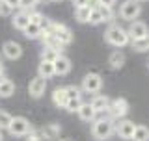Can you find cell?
<instances>
[{
	"mask_svg": "<svg viewBox=\"0 0 149 141\" xmlns=\"http://www.w3.org/2000/svg\"><path fill=\"white\" fill-rule=\"evenodd\" d=\"M104 39L106 43H110L112 46H125L130 43V35L125 28H121L119 24H110L108 30L104 32Z\"/></svg>",
	"mask_w": 149,
	"mask_h": 141,
	"instance_id": "cell-1",
	"label": "cell"
},
{
	"mask_svg": "<svg viewBox=\"0 0 149 141\" xmlns=\"http://www.w3.org/2000/svg\"><path fill=\"white\" fill-rule=\"evenodd\" d=\"M116 132V123L114 119H101V121H95L91 126V135L95 138L97 141H104V139H110V135Z\"/></svg>",
	"mask_w": 149,
	"mask_h": 141,
	"instance_id": "cell-2",
	"label": "cell"
},
{
	"mask_svg": "<svg viewBox=\"0 0 149 141\" xmlns=\"http://www.w3.org/2000/svg\"><path fill=\"white\" fill-rule=\"evenodd\" d=\"M140 13H142V4L138 0H125L119 8V17L129 22H134L140 17Z\"/></svg>",
	"mask_w": 149,
	"mask_h": 141,
	"instance_id": "cell-3",
	"label": "cell"
},
{
	"mask_svg": "<svg viewBox=\"0 0 149 141\" xmlns=\"http://www.w3.org/2000/svg\"><path fill=\"white\" fill-rule=\"evenodd\" d=\"M45 30H50V32H52L54 37H56V39H58L63 46L69 45V43L73 41V32L69 30L65 24H62V22H52V21H50L49 28H45Z\"/></svg>",
	"mask_w": 149,
	"mask_h": 141,
	"instance_id": "cell-4",
	"label": "cell"
},
{
	"mask_svg": "<svg viewBox=\"0 0 149 141\" xmlns=\"http://www.w3.org/2000/svg\"><path fill=\"white\" fill-rule=\"evenodd\" d=\"M30 130H32V124H30V121H28L26 117H13L8 132L11 135H19V138H21V135H26Z\"/></svg>",
	"mask_w": 149,
	"mask_h": 141,
	"instance_id": "cell-5",
	"label": "cell"
},
{
	"mask_svg": "<svg viewBox=\"0 0 149 141\" xmlns=\"http://www.w3.org/2000/svg\"><path fill=\"white\" fill-rule=\"evenodd\" d=\"M108 111H110L112 119H123V117L129 113V102L125 100V98L118 97V98H114V100L110 102Z\"/></svg>",
	"mask_w": 149,
	"mask_h": 141,
	"instance_id": "cell-6",
	"label": "cell"
},
{
	"mask_svg": "<svg viewBox=\"0 0 149 141\" xmlns=\"http://www.w3.org/2000/svg\"><path fill=\"white\" fill-rule=\"evenodd\" d=\"M102 87V78L97 73H90L82 78V91L86 93H99Z\"/></svg>",
	"mask_w": 149,
	"mask_h": 141,
	"instance_id": "cell-7",
	"label": "cell"
},
{
	"mask_svg": "<svg viewBox=\"0 0 149 141\" xmlns=\"http://www.w3.org/2000/svg\"><path fill=\"white\" fill-rule=\"evenodd\" d=\"M129 35H130V41H134V39H143V37H147L149 35V28L146 22H142V21H134V22H130V26H129Z\"/></svg>",
	"mask_w": 149,
	"mask_h": 141,
	"instance_id": "cell-8",
	"label": "cell"
},
{
	"mask_svg": "<svg viewBox=\"0 0 149 141\" xmlns=\"http://www.w3.org/2000/svg\"><path fill=\"white\" fill-rule=\"evenodd\" d=\"M134 128H136V124H134L132 121H129V119H119V123L116 124V134H118L121 139H132Z\"/></svg>",
	"mask_w": 149,
	"mask_h": 141,
	"instance_id": "cell-9",
	"label": "cell"
},
{
	"mask_svg": "<svg viewBox=\"0 0 149 141\" xmlns=\"http://www.w3.org/2000/svg\"><path fill=\"white\" fill-rule=\"evenodd\" d=\"M45 89H47V80L41 78V76H36L34 80H30V84H28V93H30V97H34V98H41L45 95Z\"/></svg>",
	"mask_w": 149,
	"mask_h": 141,
	"instance_id": "cell-10",
	"label": "cell"
},
{
	"mask_svg": "<svg viewBox=\"0 0 149 141\" xmlns=\"http://www.w3.org/2000/svg\"><path fill=\"white\" fill-rule=\"evenodd\" d=\"M2 52L8 59H19L22 56V46L17 41H6L2 46Z\"/></svg>",
	"mask_w": 149,
	"mask_h": 141,
	"instance_id": "cell-11",
	"label": "cell"
},
{
	"mask_svg": "<svg viewBox=\"0 0 149 141\" xmlns=\"http://www.w3.org/2000/svg\"><path fill=\"white\" fill-rule=\"evenodd\" d=\"M71 70V59L67 58V56H60L58 59L54 62V73L58 74V76H65V74Z\"/></svg>",
	"mask_w": 149,
	"mask_h": 141,
	"instance_id": "cell-12",
	"label": "cell"
},
{
	"mask_svg": "<svg viewBox=\"0 0 149 141\" xmlns=\"http://www.w3.org/2000/svg\"><path fill=\"white\" fill-rule=\"evenodd\" d=\"M62 56V50L58 48H52V46H43L41 50V62H49V63H54L56 59Z\"/></svg>",
	"mask_w": 149,
	"mask_h": 141,
	"instance_id": "cell-13",
	"label": "cell"
},
{
	"mask_svg": "<svg viewBox=\"0 0 149 141\" xmlns=\"http://www.w3.org/2000/svg\"><path fill=\"white\" fill-rule=\"evenodd\" d=\"M110 102H112V98H108L106 95H95L90 104L93 106V110H95V111H102V110H108Z\"/></svg>",
	"mask_w": 149,
	"mask_h": 141,
	"instance_id": "cell-14",
	"label": "cell"
},
{
	"mask_svg": "<svg viewBox=\"0 0 149 141\" xmlns=\"http://www.w3.org/2000/svg\"><path fill=\"white\" fill-rule=\"evenodd\" d=\"M77 113H78V117H80L82 121L91 123V121H95V113H97V111L93 110V106L88 102V104H82V106H80V110H78Z\"/></svg>",
	"mask_w": 149,
	"mask_h": 141,
	"instance_id": "cell-15",
	"label": "cell"
},
{
	"mask_svg": "<svg viewBox=\"0 0 149 141\" xmlns=\"http://www.w3.org/2000/svg\"><path fill=\"white\" fill-rule=\"evenodd\" d=\"M60 132H62V126L58 123H50L41 130V135H43V139H56L60 135Z\"/></svg>",
	"mask_w": 149,
	"mask_h": 141,
	"instance_id": "cell-16",
	"label": "cell"
},
{
	"mask_svg": "<svg viewBox=\"0 0 149 141\" xmlns=\"http://www.w3.org/2000/svg\"><path fill=\"white\" fill-rule=\"evenodd\" d=\"M11 24L15 26L17 30L24 32V28L30 24V17H28V13H26V11H21V13H17V15L11 19Z\"/></svg>",
	"mask_w": 149,
	"mask_h": 141,
	"instance_id": "cell-17",
	"label": "cell"
},
{
	"mask_svg": "<svg viewBox=\"0 0 149 141\" xmlns=\"http://www.w3.org/2000/svg\"><path fill=\"white\" fill-rule=\"evenodd\" d=\"M52 102H54V106H58V108H65V104H67V93H65V87H56L54 89Z\"/></svg>",
	"mask_w": 149,
	"mask_h": 141,
	"instance_id": "cell-18",
	"label": "cell"
},
{
	"mask_svg": "<svg viewBox=\"0 0 149 141\" xmlns=\"http://www.w3.org/2000/svg\"><path fill=\"white\" fill-rule=\"evenodd\" d=\"M54 63H49V62H41L39 63V67H37V76H41V78H52L54 76Z\"/></svg>",
	"mask_w": 149,
	"mask_h": 141,
	"instance_id": "cell-19",
	"label": "cell"
},
{
	"mask_svg": "<svg viewBox=\"0 0 149 141\" xmlns=\"http://www.w3.org/2000/svg\"><path fill=\"white\" fill-rule=\"evenodd\" d=\"M108 63H110L112 69H121L125 65V54L121 52V50H114L108 58Z\"/></svg>",
	"mask_w": 149,
	"mask_h": 141,
	"instance_id": "cell-20",
	"label": "cell"
},
{
	"mask_svg": "<svg viewBox=\"0 0 149 141\" xmlns=\"http://www.w3.org/2000/svg\"><path fill=\"white\" fill-rule=\"evenodd\" d=\"M28 39H39L41 34H43V30H41V26L39 24H34V22H30L26 28H24V32H22Z\"/></svg>",
	"mask_w": 149,
	"mask_h": 141,
	"instance_id": "cell-21",
	"label": "cell"
},
{
	"mask_svg": "<svg viewBox=\"0 0 149 141\" xmlns=\"http://www.w3.org/2000/svg\"><path fill=\"white\" fill-rule=\"evenodd\" d=\"M91 6H84V8H77L74 9V19L78 22H90V15H91Z\"/></svg>",
	"mask_w": 149,
	"mask_h": 141,
	"instance_id": "cell-22",
	"label": "cell"
},
{
	"mask_svg": "<svg viewBox=\"0 0 149 141\" xmlns=\"http://www.w3.org/2000/svg\"><path fill=\"white\" fill-rule=\"evenodd\" d=\"M132 141H149V128L143 124H136L132 134Z\"/></svg>",
	"mask_w": 149,
	"mask_h": 141,
	"instance_id": "cell-23",
	"label": "cell"
},
{
	"mask_svg": "<svg viewBox=\"0 0 149 141\" xmlns=\"http://www.w3.org/2000/svg\"><path fill=\"white\" fill-rule=\"evenodd\" d=\"M13 93H15V84L11 82V80H4L2 84H0V97L2 98H8V97H11Z\"/></svg>",
	"mask_w": 149,
	"mask_h": 141,
	"instance_id": "cell-24",
	"label": "cell"
},
{
	"mask_svg": "<svg viewBox=\"0 0 149 141\" xmlns=\"http://www.w3.org/2000/svg\"><path fill=\"white\" fill-rule=\"evenodd\" d=\"M130 45H132V48L136 50V52H147V50H149V35L143 37V39L130 41Z\"/></svg>",
	"mask_w": 149,
	"mask_h": 141,
	"instance_id": "cell-25",
	"label": "cell"
},
{
	"mask_svg": "<svg viewBox=\"0 0 149 141\" xmlns=\"http://www.w3.org/2000/svg\"><path fill=\"white\" fill-rule=\"evenodd\" d=\"M97 9L101 11V17H102V22H112L114 21V11H112V8L108 6H101V4H97Z\"/></svg>",
	"mask_w": 149,
	"mask_h": 141,
	"instance_id": "cell-26",
	"label": "cell"
},
{
	"mask_svg": "<svg viewBox=\"0 0 149 141\" xmlns=\"http://www.w3.org/2000/svg\"><path fill=\"white\" fill-rule=\"evenodd\" d=\"M84 104L82 98H71V100H67V104H65V110L71 111V113H74V111L80 110V106Z\"/></svg>",
	"mask_w": 149,
	"mask_h": 141,
	"instance_id": "cell-27",
	"label": "cell"
},
{
	"mask_svg": "<svg viewBox=\"0 0 149 141\" xmlns=\"http://www.w3.org/2000/svg\"><path fill=\"white\" fill-rule=\"evenodd\" d=\"M11 121H13V117L9 115L8 111H2V110H0V130H4V128H9Z\"/></svg>",
	"mask_w": 149,
	"mask_h": 141,
	"instance_id": "cell-28",
	"label": "cell"
},
{
	"mask_svg": "<svg viewBox=\"0 0 149 141\" xmlns=\"http://www.w3.org/2000/svg\"><path fill=\"white\" fill-rule=\"evenodd\" d=\"M65 93H67V100H71V98H80V87L77 86H67L65 87Z\"/></svg>",
	"mask_w": 149,
	"mask_h": 141,
	"instance_id": "cell-29",
	"label": "cell"
},
{
	"mask_svg": "<svg viewBox=\"0 0 149 141\" xmlns=\"http://www.w3.org/2000/svg\"><path fill=\"white\" fill-rule=\"evenodd\" d=\"M101 22H102L101 11L97 9V6H93V9H91V15H90V24H101Z\"/></svg>",
	"mask_w": 149,
	"mask_h": 141,
	"instance_id": "cell-30",
	"label": "cell"
},
{
	"mask_svg": "<svg viewBox=\"0 0 149 141\" xmlns=\"http://www.w3.org/2000/svg\"><path fill=\"white\" fill-rule=\"evenodd\" d=\"M11 13H13V8L9 6L6 0H0V15H2V17H8V15H11Z\"/></svg>",
	"mask_w": 149,
	"mask_h": 141,
	"instance_id": "cell-31",
	"label": "cell"
},
{
	"mask_svg": "<svg viewBox=\"0 0 149 141\" xmlns=\"http://www.w3.org/2000/svg\"><path fill=\"white\" fill-rule=\"evenodd\" d=\"M39 0H21V9L22 11H28V9H34L37 6Z\"/></svg>",
	"mask_w": 149,
	"mask_h": 141,
	"instance_id": "cell-32",
	"label": "cell"
},
{
	"mask_svg": "<svg viewBox=\"0 0 149 141\" xmlns=\"http://www.w3.org/2000/svg\"><path fill=\"white\" fill-rule=\"evenodd\" d=\"M26 141H43V135H41V132L30 130V132L26 134Z\"/></svg>",
	"mask_w": 149,
	"mask_h": 141,
	"instance_id": "cell-33",
	"label": "cell"
},
{
	"mask_svg": "<svg viewBox=\"0 0 149 141\" xmlns=\"http://www.w3.org/2000/svg\"><path fill=\"white\" fill-rule=\"evenodd\" d=\"M71 2H73L74 9H77V8H84V6H90V4H91V0H71Z\"/></svg>",
	"mask_w": 149,
	"mask_h": 141,
	"instance_id": "cell-34",
	"label": "cell"
},
{
	"mask_svg": "<svg viewBox=\"0 0 149 141\" xmlns=\"http://www.w3.org/2000/svg\"><path fill=\"white\" fill-rule=\"evenodd\" d=\"M97 2H99L101 6H108V8H114L116 0H97Z\"/></svg>",
	"mask_w": 149,
	"mask_h": 141,
	"instance_id": "cell-35",
	"label": "cell"
},
{
	"mask_svg": "<svg viewBox=\"0 0 149 141\" xmlns=\"http://www.w3.org/2000/svg\"><path fill=\"white\" fill-rule=\"evenodd\" d=\"M6 2H8L13 9H15V8H21V0H6Z\"/></svg>",
	"mask_w": 149,
	"mask_h": 141,
	"instance_id": "cell-36",
	"label": "cell"
},
{
	"mask_svg": "<svg viewBox=\"0 0 149 141\" xmlns=\"http://www.w3.org/2000/svg\"><path fill=\"white\" fill-rule=\"evenodd\" d=\"M0 74H4V67H2V63H0Z\"/></svg>",
	"mask_w": 149,
	"mask_h": 141,
	"instance_id": "cell-37",
	"label": "cell"
},
{
	"mask_svg": "<svg viewBox=\"0 0 149 141\" xmlns=\"http://www.w3.org/2000/svg\"><path fill=\"white\" fill-rule=\"evenodd\" d=\"M0 141H4V134H2V130H0Z\"/></svg>",
	"mask_w": 149,
	"mask_h": 141,
	"instance_id": "cell-38",
	"label": "cell"
},
{
	"mask_svg": "<svg viewBox=\"0 0 149 141\" xmlns=\"http://www.w3.org/2000/svg\"><path fill=\"white\" fill-rule=\"evenodd\" d=\"M60 141H71V139H60Z\"/></svg>",
	"mask_w": 149,
	"mask_h": 141,
	"instance_id": "cell-39",
	"label": "cell"
},
{
	"mask_svg": "<svg viewBox=\"0 0 149 141\" xmlns=\"http://www.w3.org/2000/svg\"><path fill=\"white\" fill-rule=\"evenodd\" d=\"M138 2H146V0H138Z\"/></svg>",
	"mask_w": 149,
	"mask_h": 141,
	"instance_id": "cell-40",
	"label": "cell"
},
{
	"mask_svg": "<svg viewBox=\"0 0 149 141\" xmlns=\"http://www.w3.org/2000/svg\"><path fill=\"white\" fill-rule=\"evenodd\" d=\"M91 2H97V0H91Z\"/></svg>",
	"mask_w": 149,
	"mask_h": 141,
	"instance_id": "cell-41",
	"label": "cell"
}]
</instances>
